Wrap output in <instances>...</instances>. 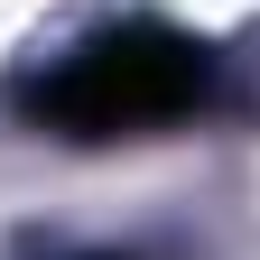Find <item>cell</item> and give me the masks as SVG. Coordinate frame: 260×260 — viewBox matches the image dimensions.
Wrapping results in <instances>:
<instances>
[{"label": "cell", "mask_w": 260, "mask_h": 260, "mask_svg": "<svg viewBox=\"0 0 260 260\" xmlns=\"http://www.w3.org/2000/svg\"><path fill=\"white\" fill-rule=\"evenodd\" d=\"M214 56L186 38V28H158V19H130L84 38L75 56L38 75L19 93V112L47 130V140H140V130H168L186 112L214 103Z\"/></svg>", "instance_id": "cell-1"}]
</instances>
